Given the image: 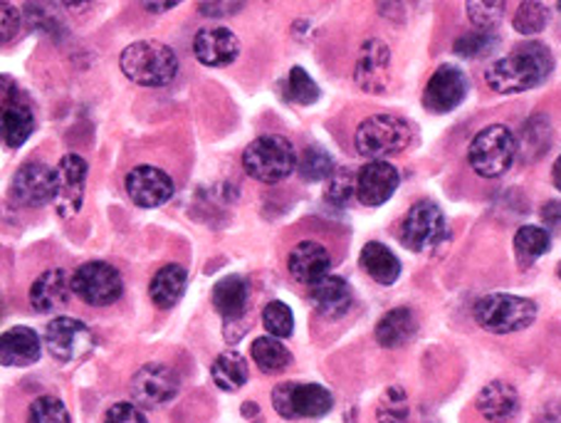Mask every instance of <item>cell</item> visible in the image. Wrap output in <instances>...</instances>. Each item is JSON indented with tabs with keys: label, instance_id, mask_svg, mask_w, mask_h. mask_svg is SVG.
Segmentation results:
<instances>
[{
	"label": "cell",
	"instance_id": "46",
	"mask_svg": "<svg viewBox=\"0 0 561 423\" xmlns=\"http://www.w3.org/2000/svg\"><path fill=\"white\" fill-rule=\"evenodd\" d=\"M144 8L149 13H163V11H171V8H176V3H144Z\"/></svg>",
	"mask_w": 561,
	"mask_h": 423
},
{
	"label": "cell",
	"instance_id": "22",
	"mask_svg": "<svg viewBox=\"0 0 561 423\" xmlns=\"http://www.w3.org/2000/svg\"><path fill=\"white\" fill-rule=\"evenodd\" d=\"M309 300L319 315L339 319L344 317L354 305V290L344 278L339 275H327L319 282L309 285Z\"/></svg>",
	"mask_w": 561,
	"mask_h": 423
},
{
	"label": "cell",
	"instance_id": "5",
	"mask_svg": "<svg viewBox=\"0 0 561 423\" xmlns=\"http://www.w3.org/2000/svg\"><path fill=\"white\" fill-rule=\"evenodd\" d=\"M517 149V136L510 126L490 124L473 136L467 161L480 179H500L510 171Z\"/></svg>",
	"mask_w": 561,
	"mask_h": 423
},
{
	"label": "cell",
	"instance_id": "13",
	"mask_svg": "<svg viewBox=\"0 0 561 423\" xmlns=\"http://www.w3.org/2000/svg\"><path fill=\"white\" fill-rule=\"evenodd\" d=\"M54 186H58V173L42 161H27L15 171L11 196L15 204L27 208H40L54 201Z\"/></svg>",
	"mask_w": 561,
	"mask_h": 423
},
{
	"label": "cell",
	"instance_id": "27",
	"mask_svg": "<svg viewBox=\"0 0 561 423\" xmlns=\"http://www.w3.org/2000/svg\"><path fill=\"white\" fill-rule=\"evenodd\" d=\"M186 282H188L186 268H181L176 263L163 265V268L151 278V288H149L151 302L159 310H171L181 300L183 290H186Z\"/></svg>",
	"mask_w": 561,
	"mask_h": 423
},
{
	"label": "cell",
	"instance_id": "3",
	"mask_svg": "<svg viewBox=\"0 0 561 423\" xmlns=\"http://www.w3.org/2000/svg\"><path fill=\"white\" fill-rule=\"evenodd\" d=\"M473 317L492 335H514L537 319V302L510 292H490L475 302Z\"/></svg>",
	"mask_w": 561,
	"mask_h": 423
},
{
	"label": "cell",
	"instance_id": "17",
	"mask_svg": "<svg viewBox=\"0 0 561 423\" xmlns=\"http://www.w3.org/2000/svg\"><path fill=\"white\" fill-rule=\"evenodd\" d=\"M193 55L206 68H225L233 64L241 55V40L230 27H200L193 38Z\"/></svg>",
	"mask_w": 561,
	"mask_h": 423
},
{
	"label": "cell",
	"instance_id": "8",
	"mask_svg": "<svg viewBox=\"0 0 561 423\" xmlns=\"http://www.w3.org/2000/svg\"><path fill=\"white\" fill-rule=\"evenodd\" d=\"M448 235L446 216L436 201L423 198L408 208L406 218L401 223V243L413 253L434 251L438 243H443Z\"/></svg>",
	"mask_w": 561,
	"mask_h": 423
},
{
	"label": "cell",
	"instance_id": "33",
	"mask_svg": "<svg viewBox=\"0 0 561 423\" xmlns=\"http://www.w3.org/2000/svg\"><path fill=\"white\" fill-rule=\"evenodd\" d=\"M319 87L302 68H292L288 85H284V99L292 105H315L319 99Z\"/></svg>",
	"mask_w": 561,
	"mask_h": 423
},
{
	"label": "cell",
	"instance_id": "34",
	"mask_svg": "<svg viewBox=\"0 0 561 423\" xmlns=\"http://www.w3.org/2000/svg\"><path fill=\"white\" fill-rule=\"evenodd\" d=\"M549 23V11L545 3H537V0H527V3H522L517 8V13H514V31L520 35H539L545 31Z\"/></svg>",
	"mask_w": 561,
	"mask_h": 423
},
{
	"label": "cell",
	"instance_id": "48",
	"mask_svg": "<svg viewBox=\"0 0 561 423\" xmlns=\"http://www.w3.org/2000/svg\"><path fill=\"white\" fill-rule=\"evenodd\" d=\"M243 413H245V419H255L257 413H260V409H257V403H243Z\"/></svg>",
	"mask_w": 561,
	"mask_h": 423
},
{
	"label": "cell",
	"instance_id": "6",
	"mask_svg": "<svg viewBox=\"0 0 561 423\" xmlns=\"http://www.w3.org/2000/svg\"><path fill=\"white\" fill-rule=\"evenodd\" d=\"M413 140V126L406 119L393 114H374L358 124L354 146L358 156L371 161H383L386 156L406 149Z\"/></svg>",
	"mask_w": 561,
	"mask_h": 423
},
{
	"label": "cell",
	"instance_id": "39",
	"mask_svg": "<svg viewBox=\"0 0 561 423\" xmlns=\"http://www.w3.org/2000/svg\"><path fill=\"white\" fill-rule=\"evenodd\" d=\"M465 13L475 25V31L492 33L504 15V3H467Z\"/></svg>",
	"mask_w": 561,
	"mask_h": 423
},
{
	"label": "cell",
	"instance_id": "28",
	"mask_svg": "<svg viewBox=\"0 0 561 423\" xmlns=\"http://www.w3.org/2000/svg\"><path fill=\"white\" fill-rule=\"evenodd\" d=\"M362 268L379 285H393L401 278V261L389 245L371 241L362 247Z\"/></svg>",
	"mask_w": 561,
	"mask_h": 423
},
{
	"label": "cell",
	"instance_id": "42",
	"mask_svg": "<svg viewBox=\"0 0 561 423\" xmlns=\"http://www.w3.org/2000/svg\"><path fill=\"white\" fill-rule=\"evenodd\" d=\"M105 423H149V419H146V413L136 403L122 401L107 411Z\"/></svg>",
	"mask_w": 561,
	"mask_h": 423
},
{
	"label": "cell",
	"instance_id": "50",
	"mask_svg": "<svg viewBox=\"0 0 561 423\" xmlns=\"http://www.w3.org/2000/svg\"><path fill=\"white\" fill-rule=\"evenodd\" d=\"M559 15H561V3H559Z\"/></svg>",
	"mask_w": 561,
	"mask_h": 423
},
{
	"label": "cell",
	"instance_id": "7",
	"mask_svg": "<svg viewBox=\"0 0 561 423\" xmlns=\"http://www.w3.org/2000/svg\"><path fill=\"white\" fill-rule=\"evenodd\" d=\"M72 295L89 307H109L124 295V280L112 263L89 261L72 273Z\"/></svg>",
	"mask_w": 561,
	"mask_h": 423
},
{
	"label": "cell",
	"instance_id": "32",
	"mask_svg": "<svg viewBox=\"0 0 561 423\" xmlns=\"http://www.w3.org/2000/svg\"><path fill=\"white\" fill-rule=\"evenodd\" d=\"M297 171H300L302 181H307V183H317V181L332 179V173H334L332 154H327L325 149H319V146H307L305 154L300 156Z\"/></svg>",
	"mask_w": 561,
	"mask_h": 423
},
{
	"label": "cell",
	"instance_id": "38",
	"mask_svg": "<svg viewBox=\"0 0 561 423\" xmlns=\"http://www.w3.org/2000/svg\"><path fill=\"white\" fill-rule=\"evenodd\" d=\"M549 136H551V129H549L547 117H532L522 129V136H520L517 146L529 161H535V144L541 142L549 149V144H551Z\"/></svg>",
	"mask_w": 561,
	"mask_h": 423
},
{
	"label": "cell",
	"instance_id": "15",
	"mask_svg": "<svg viewBox=\"0 0 561 423\" xmlns=\"http://www.w3.org/2000/svg\"><path fill=\"white\" fill-rule=\"evenodd\" d=\"M35 132V114L11 77H3V140L8 149H21Z\"/></svg>",
	"mask_w": 561,
	"mask_h": 423
},
{
	"label": "cell",
	"instance_id": "10",
	"mask_svg": "<svg viewBox=\"0 0 561 423\" xmlns=\"http://www.w3.org/2000/svg\"><path fill=\"white\" fill-rule=\"evenodd\" d=\"M45 349L50 356L70 364L87 356L95 349V335L92 329L75 317H54L48 327H45Z\"/></svg>",
	"mask_w": 561,
	"mask_h": 423
},
{
	"label": "cell",
	"instance_id": "9",
	"mask_svg": "<svg viewBox=\"0 0 561 423\" xmlns=\"http://www.w3.org/2000/svg\"><path fill=\"white\" fill-rule=\"evenodd\" d=\"M272 407L282 419H319L334 407V397L319 384H278L272 391Z\"/></svg>",
	"mask_w": 561,
	"mask_h": 423
},
{
	"label": "cell",
	"instance_id": "12",
	"mask_svg": "<svg viewBox=\"0 0 561 423\" xmlns=\"http://www.w3.org/2000/svg\"><path fill=\"white\" fill-rule=\"evenodd\" d=\"M132 397L146 409L167 407L179 397V376L167 364H144L132 379Z\"/></svg>",
	"mask_w": 561,
	"mask_h": 423
},
{
	"label": "cell",
	"instance_id": "41",
	"mask_svg": "<svg viewBox=\"0 0 561 423\" xmlns=\"http://www.w3.org/2000/svg\"><path fill=\"white\" fill-rule=\"evenodd\" d=\"M352 193L356 196V179L346 177V171H337L332 179H329V189H327V201L334 206H346Z\"/></svg>",
	"mask_w": 561,
	"mask_h": 423
},
{
	"label": "cell",
	"instance_id": "45",
	"mask_svg": "<svg viewBox=\"0 0 561 423\" xmlns=\"http://www.w3.org/2000/svg\"><path fill=\"white\" fill-rule=\"evenodd\" d=\"M198 11L210 17H223V15H233L237 11H243V3H204Z\"/></svg>",
	"mask_w": 561,
	"mask_h": 423
},
{
	"label": "cell",
	"instance_id": "25",
	"mask_svg": "<svg viewBox=\"0 0 561 423\" xmlns=\"http://www.w3.org/2000/svg\"><path fill=\"white\" fill-rule=\"evenodd\" d=\"M210 300H214L218 315L230 322L241 319L251 305V282L243 275H228V278L216 282Z\"/></svg>",
	"mask_w": 561,
	"mask_h": 423
},
{
	"label": "cell",
	"instance_id": "24",
	"mask_svg": "<svg viewBox=\"0 0 561 423\" xmlns=\"http://www.w3.org/2000/svg\"><path fill=\"white\" fill-rule=\"evenodd\" d=\"M42 342L31 327H11L0 339V356L5 366H31L40 360Z\"/></svg>",
	"mask_w": 561,
	"mask_h": 423
},
{
	"label": "cell",
	"instance_id": "11",
	"mask_svg": "<svg viewBox=\"0 0 561 423\" xmlns=\"http://www.w3.org/2000/svg\"><path fill=\"white\" fill-rule=\"evenodd\" d=\"M471 82L455 64H440L423 89V107L434 114H448L465 102Z\"/></svg>",
	"mask_w": 561,
	"mask_h": 423
},
{
	"label": "cell",
	"instance_id": "30",
	"mask_svg": "<svg viewBox=\"0 0 561 423\" xmlns=\"http://www.w3.org/2000/svg\"><path fill=\"white\" fill-rule=\"evenodd\" d=\"M210 376H214V384L220 391H237L247 384L251 374H247V362L243 354L225 352L210 366Z\"/></svg>",
	"mask_w": 561,
	"mask_h": 423
},
{
	"label": "cell",
	"instance_id": "36",
	"mask_svg": "<svg viewBox=\"0 0 561 423\" xmlns=\"http://www.w3.org/2000/svg\"><path fill=\"white\" fill-rule=\"evenodd\" d=\"M495 45H498V35L495 33L473 31L467 35H460L453 45V52L458 55V58L477 60V58H485V55H490L495 50Z\"/></svg>",
	"mask_w": 561,
	"mask_h": 423
},
{
	"label": "cell",
	"instance_id": "1",
	"mask_svg": "<svg viewBox=\"0 0 561 423\" xmlns=\"http://www.w3.org/2000/svg\"><path fill=\"white\" fill-rule=\"evenodd\" d=\"M554 72V55L539 40H527L510 55L487 64L485 82L498 95H520L547 82Z\"/></svg>",
	"mask_w": 561,
	"mask_h": 423
},
{
	"label": "cell",
	"instance_id": "20",
	"mask_svg": "<svg viewBox=\"0 0 561 423\" xmlns=\"http://www.w3.org/2000/svg\"><path fill=\"white\" fill-rule=\"evenodd\" d=\"M72 295V278L62 268L45 270L38 280L31 285V305L40 315H52L60 312L70 302Z\"/></svg>",
	"mask_w": 561,
	"mask_h": 423
},
{
	"label": "cell",
	"instance_id": "4",
	"mask_svg": "<svg viewBox=\"0 0 561 423\" xmlns=\"http://www.w3.org/2000/svg\"><path fill=\"white\" fill-rule=\"evenodd\" d=\"M297 152L282 134H263L247 144L243 152V169L260 183H278L297 169Z\"/></svg>",
	"mask_w": 561,
	"mask_h": 423
},
{
	"label": "cell",
	"instance_id": "43",
	"mask_svg": "<svg viewBox=\"0 0 561 423\" xmlns=\"http://www.w3.org/2000/svg\"><path fill=\"white\" fill-rule=\"evenodd\" d=\"M0 11H3V43H11L21 31V11L11 3L0 5Z\"/></svg>",
	"mask_w": 561,
	"mask_h": 423
},
{
	"label": "cell",
	"instance_id": "2",
	"mask_svg": "<svg viewBox=\"0 0 561 423\" xmlns=\"http://www.w3.org/2000/svg\"><path fill=\"white\" fill-rule=\"evenodd\" d=\"M119 68L134 85L167 87L179 75V55L163 43L139 40L124 48Z\"/></svg>",
	"mask_w": 561,
	"mask_h": 423
},
{
	"label": "cell",
	"instance_id": "40",
	"mask_svg": "<svg viewBox=\"0 0 561 423\" xmlns=\"http://www.w3.org/2000/svg\"><path fill=\"white\" fill-rule=\"evenodd\" d=\"M408 407H406V394L399 386L386 391V397L379 407V423H406Z\"/></svg>",
	"mask_w": 561,
	"mask_h": 423
},
{
	"label": "cell",
	"instance_id": "14",
	"mask_svg": "<svg viewBox=\"0 0 561 423\" xmlns=\"http://www.w3.org/2000/svg\"><path fill=\"white\" fill-rule=\"evenodd\" d=\"M87 161L80 154H64L58 164V186H54V210L62 218H72L82 208L87 186Z\"/></svg>",
	"mask_w": 561,
	"mask_h": 423
},
{
	"label": "cell",
	"instance_id": "49",
	"mask_svg": "<svg viewBox=\"0 0 561 423\" xmlns=\"http://www.w3.org/2000/svg\"><path fill=\"white\" fill-rule=\"evenodd\" d=\"M557 273H559V280H561V263H559V268H557Z\"/></svg>",
	"mask_w": 561,
	"mask_h": 423
},
{
	"label": "cell",
	"instance_id": "16",
	"mask_svg": "<svg viewBox=\"0 0 561 423\" xmlns=\"http://www.w3.org/2000/svg\"><path fill=\"white\" fill-rule=\"evenodd\" d=\"M124 189L139 208H159L171 201L173 191H176L169 173L156 167H136L129 171Z\"/></svg>",
	"mask_w": 561,
	"mask_h": 423
},
{
	"label": "cell",
	"instance_id": "44",
	"mask_svg": "<svg viewBox=\"0 0 561 423\" xmlns=\"http://www.w3.org/2000/svg\"><path fill=\"white\" fill-rule=\"evenodd\" d=\"M541 220L551 231L561 233V201H549V204L541 208Z\"/></svg>",
	"mask_w": 561,
	"mask_h": 423
},
{
	"label": "cell",
	"instance_id": "31",
	"mask_svg": "<svg viewBox=\"0 0 561 423\" xmlns=\"http://www.w3.org/2000/svg\"><path fill=\"white\" fill-rule=\"evenodd\" d=\"M253 362L257 370L263 374H275V372H282L284 366L292 362V354L290 349L284 347L280 339L275 337H257L253 342Z\"/></svg>",
	"mask_w": 561,
	"mask_h": 423
},
{
	"label": "cell",
	"instance_id": "19",
	"mask_svg": "<svg viewBox=\"0 0 561 423\" xmlns=\"http://www.w3.org/2000/svg\"><path fill=\"white\" fill-rule=\"evenodd\" d=\"M401 183V173L389 161H369L356 173V198L364 206H383Z\"/></svg>",
	"mask_w": 561,
	"mask_h": 423
},
{
	"label": "cell",
	"instance_id": "18",
	"mask_svg": "<svg viewBox=\"0 0 561 423\" xmlns=\"http://www.w3.org/2000/svg\"><path fill=\"white\" fill-rule=\"evenodd\" d=\"M356 85L371 95H379L389 87L391 80V50L389 45L379 38H369L362 45V55H358L356 72H354Z\"/></svg>",
	"mask_w": 561,
	"mask_h": 423
},
{
	"label": "cell",
	"instance_id": "26",
	"mask_svg": "<svg viewBox=\"0 0 561 423\" xmlns=\"http://www.w3.org/2000/svg\"><path fill=\"white\" fill-rule=\"evenodd\" d=\"M418 335V319L408 307H393L379 319L374 329L376 342L386 349H399Z\"/></svg>",
	"mask_w": 561,
	"mask_h": 423
},
{
	"label": "cell",
	"instance_id": "37",
	"mask_svg": "<svg viewBox=\"0 0 561 423\" xmlns=\"http://www.w3.org/2000/svg\"><path fill=\"white\" fill-rule=\"evenodd\" d=\"M27 423H72V419L60 397L45 394V397L33 401L31 411H27Z\"/></svg>",
	"mask_w": 561,
	"mask_h": 423
},
{
	"label": "cell",
	"instance_id": "35",
	"mask_svg": "<svg viewBox=\"0 0 561 423\" xmlns=\"http://www.w3.org/2000/svg\"><path fill=\"white\" fill-rule=\"evenodd\" d=\"M263 325L268 335L275 339H288L294 333V315L292 310L280 300H272L263 310Z\"/></svg>",
	"mask_w": 561,
	"mask_h": 423
},
{
	"label": "cell",
	"instance_id": "23",
	"mask_svg": "<svg viewBox=\"0 0 561 423\" xmlns=\"http://www.w3.org/2000/svg\"><path fill=\"white\" fill-rule=\"evenodd\" d=\"M475 407L490 423H508L520 411V394L510 382H490L477 394Z\"/></svg>",
	"mask_w": 561,
	"mask_h": 423
},
{
	"label": "cell",
	"instance_id": "29",
	"mask_svg": "<svg viewBox=\"0 0 561 423\" xmlns=\"http://www.w3.org/2000/svg\"><path fill=\"white\" fill-rule=\"evenodd\" d=\"M551 251V235L547 228L541 226H522L517 233H514V257H517V265L522 270H527L535 265L541 255Z\"/></svg>",
	"mask_w": 561,
	"mask_h": 423
},
{
	"label": "cell",
	"instance_id": "21",
	"mask_svg": "<svg viewBox=\"0 0 561 423\" xmlns=\"http://www.w3.org/2000/svg\"><path fill=\"white\" fill-rule=\"evenodd\" d=\"M290 275L302 285H315L327 278L332 268V255L317 241H302L290 251L288 257Z\"/></svg>",
	"mask_w": 561,
	"mask_h": 423
},
{
	"label": "cell",
	"instance_id": "47",
	"mask_svg": "<svg viewBox=\"0 0 561 423\" xmlns=\"http://www.w3.org/2000/svg\"><path fill=\"white\" fill-rule=\"evenodd\" d=\"M551 181H554L557 191L561 193V156L554 161V167H551Z\"/></svg>",
	"mask_w": 561,
	"mask_h": 423
}]
</instances>
